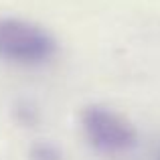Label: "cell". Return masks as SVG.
I'll list each match as a JSON object with an SVG mask.
<instances>
[{
  "mask_svg": "<svg viewBox=\"0 0 160 160\" xmlns=\"http://www.w3.org/2000/svg\"><path fill=\"white\" fill-rule=\"evenodd\" d=\"M59 53V43L45 27L16 16L0 18V61L18 67H41Z\"/></svg>",
  "mask_w": 160,
  "mask_h": 160,
  "instance_id": "obj_1",
  "label": "cell"
},
{
  "mask_svg": "<svg viewBox=\"0 0 160 160\" xmlns=\"http://www.w3.org/2000/svg\"><path fill=\"white\" fill-rule=\"evenodd\" d=\"M87 142L102 154H122L136 146V130L126 118L103 106H87L81 113Z\"/></svg>",
  "mask_w": 160,
  "mask_h": 160,
  "instance_id": "obj_2",
  "label": "cell"
},
{
  "mask_svg": "<svg viewBox=\"0 0 160 160\" xmlns=\"http://www.w3.org/2000/svg\"><path fill=\"white\" fill-rule=\"evenodd\" d=\"M31 160H63V152L59 146L51 142H37L31 146Z\"/></svg>",
  "mask_w": 160,
  "mask_h": 160,
  "instance_id": "obj_3",
  "label": "cell"
},
{
  "mask_svg": "<svg viewBox=\"0 0 160 160\" xmlns=\"http://www.w3.org/2000/svg\"><path fill=\"white\" fill-rule=\"evenodd\" d=\"M16 118H18V122H22V124H32V122H37V108L28 106V103H18V108H16Z\"/></svg>",
  "mask_w": 160,
  "mask_h": 160,
  "instance_id": "obj_4",
  "label": "cell"
},
{
  "mask_svg": "<svg viewBox=\"0 0 160 160\" xmlns=\"http://www.w3.org/2000/svg\"><path fill=\"white\" fill-rule=\"evenodd\" d=\"M154 160H160V148H158V152H156V156H154Z\"/></svg>",
  "mask_w": 160,
  "mask_h": 160,
  "instance_id": "obj_5",
  "label": "cell"
}]
</instances>
